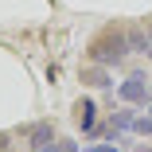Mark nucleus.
Wrapping results in <instances>:
<instances>
[{"label": "nucleus", "mask_w": 152, "mask_h": 152, "mask_svg": "<svg viewBox=\"0 0 152 152\" xmlns=\"http://www.w3.org/2000/svg\"><path fill=\"white\" fill-rule=\"evenodd\" d=\"M129 55V35L125 31H102L94 43H90V51H86V58L90 63H98V66H117L121 58Z\"/></svg>", "instance_id": "1"}, {"label": "nucleus", "mask_w": 152, "mask_h": 152, "mask_svg": "<svg viewBox=\"0 0 152 152\" xmlns=\"http://www.w3.org/2000/svg\"><path fill=\"white\" fill-rule=\"evenodd\" d=\"M23 140H27L31 152H43V148L55 144V125H51V121H35V125L23 129Z\"/></svg>", "instance_id": "2"}, {"label": "nucleus", "mask_w": 152, "mask_h": 152, "mask_svg": "<svg viewBox=\"0 0 152 152\" xmlns=\"http://www.w3.org/2000/svg\"><path fill=\"white\" fill-rule=\"evenodd\" d=\"M117 94H121V102H129V105H140V102H148V82H144L140 74H129L125 82L117 86Z\"/></svg>", "instance_id": "3"}, {"label": "nucleus", "mask_w": 152, "mask_h": 152, "mask_svg": "<svg viewBox=\"0 0 152 152\" xmlns=\"http://www.w3.org/2000/svg\"><path fill=\"white\" fill-rule=\"evenodd\" d=\"M74 121L82 125L86 137H94V129H98V109H94V102H90V98H82V102L74 105Z\"/></svg>", "instance_id": "4"}, {"label": "nucleus", "mask_w": 152, "mask_h": 152, "mask_svg": "<svg viewBox=\"0 0 152 152\" xmlns=\"http://www.w3.org/2000/svg\"><path fill=\"white\" fill-rule=\"evenodd\" d=\"M82 82H86V86H98V90H109V86H113V78H109L105 66H98V63L90 66V70H82Z\"/></svg>", "instance_id": "5"}, {"label": "nucleus", "mask_w": 152, "mask_h": 152, "mask_svg": "<svg viewBox=\"0 0 152 152\" xmlns=\"http://www.w3.org/2000/svg\"><path fill=\"white\" fill-rule=\"evenodd\" d=\"M125 35H129V51H144L148 55V47H152L148 31H125Z\"/></svg>", "instance_id": "6"}, {"label": "nucleus", "mask_w": 152, "mask_h": 152, "mask_svg": "<svg viewBox=\"0 0 152 152\" xmlns=\"http://www.w3.org/2000/svg\"><path fill=\"white\" fill-rule=\"evenodd\" d=\"M133 133L148 137V133H152V117H137V121H133Z\"/></svg>", "instance_id": "7"}, {"label": "nucleus", "mask_w": 152, "mask_h": 152, "mask_svg": "<svg viewBox=\"0 0 152 152\" xmlns=\"http://www.w3.org/2000/svg\"><path fill=\"white\" fill-rule=\"evenodd\" d=\"M51 152H78V144H74V140H55Z\"/></svg>", "instance_id": "8"}, {"label": "nucleus", "mask_w": 152, "mask_h": 152, "mask_svg": "<svg viewBox=\"0 0 152 152\" xmlns=\"http://www.w3.org/2000/svg\"><path fill=\"white\" fill-rule=\"evenodd\" d=\"M86 152H117V140H109V144H90Z\"/></svg>", "instance_id": "9"}, {"label": "nucleus", "mask_w": 152, "mask_h": 152, "mask_svg": "<svg viewBox=\"0 0 152 152\" xmlns=\"http://www.w3.org/2000/svg\"><path fill=\"white\" fill-rule=\"evenodd\" d=\"M8 140H12L8 133H0V152H8Z\"/></svg>", "instance_id": "10"}, {"label": "nucleus", "mask_w": 152, "mask_h": 152, "mask_svg": "<svg viewBox=\"0 0 152 152\" xmlns=\"http://www.w3.org/2000/svg\"><path fill=\"white\" fill-rule=\"evenodd\" d=\"M148 39H152V23H148Z\"/></svg>", "instance_id": "11"}, {"label": "nucleus", "mask_w": 152, "mask_h": 152, "mask_svg": "<svg viewBox=\"0 0 152 152\" xmlns=\"http://www.w3.org/2000/svg\"><path fill=\"white\" fill-rule=\"evenodd\" d=\"M144 113H148V117H152V105H148V109H144Z\"/></svg>", "instance_id": "12"}, {"label": "nucleus", "mask_w": 152, "mask_h": 152, "mask_svg": "<svg viewBox=\"0 0 152 152\" xmlns=\"http://www.w3.org/2000/svg\"><path fill=\"white\" fill-rule=\"evenodd\" d=\"M137 152H152V148H137Z\"/></svg>", "instance_id": "13"}, {"label": "nucleus", "mask_w": 152, "mask_h": 152, "mask_svg": "<svg viewBox=\"0 0 152 152\" xmlns=\"http://www.w3.org/2000/svg\"><path fill=\"white\" fill-rule=\"evenodd\" d=\"M148 58H152V47H148Z\"/></svg>", "instance_id": "14"}]
</instances>
